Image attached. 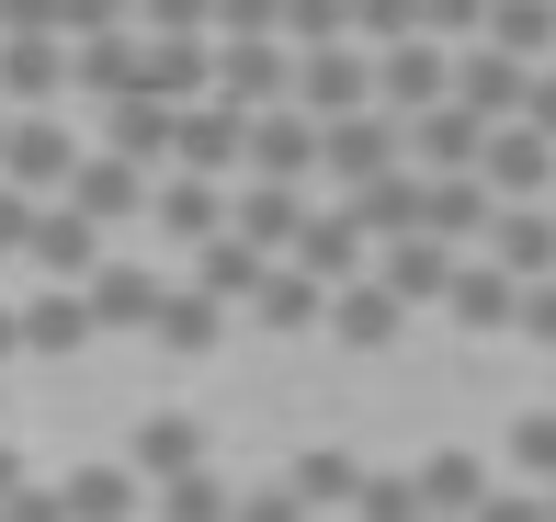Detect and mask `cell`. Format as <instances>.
Wrapping results in <instances>:
<instances>
[{
	"mask_svg": "<svg viewBox=\"0 0 556 522\" xmlns=\"http://www.w3.org/2000/svg\"><path fill=\"white\" fill-rule=\"evenodd\" d=\"M522 466H556V420H522Z\"/></svg>",
	"mask_w": 556,
	"mask_h": 522,
	"instance_id": "8",
	"label": "cell"
},
{
	"mask_svg": "<svg viewBox=\"0 0 556 522\" xmlns=\"http://www.w3.org/2000/svg\"><path fill=\"white\" fill-rule=\"evenodd\" d=\"M387 91H397V103H432V91H443V58H432V46H409V58L387 68Z\"/></svg>",
	"mask_w": 556,
	"mask_h": 522,
	"instance_id": "4",
	"label": "cell"
},
{
	"mask_svg": "<svg viewBox=\"0 0 556 522\" xmlns=\"http://www.w3.org/2000/svg\"><path fill=\"white\" fill-rule=\"evenodd\" d=\"M23 330H35L46 353H68V341H80V307H35V318H23Z\"/></svg>",
	"mask_w": 556,
	"mask_h": 522,
	"instance_id": "6",
	"label": "cell"
},
{
	"mask_svg": "<svg viewBox=\"0 0 556 522\" xmlns=\"http://www.w3.org/2000/svg\"><path fill=\"white\" fill-rule=\"evenodd\" d=\"M364 23H375V35H409V23H420V0H364Z\"/></svg>",
	"mask_w": 556,
	"mask_h": 522,
	"instance_id": "7",
	"label": "cell"
},
{
	"mask_svg": "<svg viewBox=\"0 0 556 522\" xmlns=\"http://www.w3.org/2000/svg\"><path fill=\"white\" fill-rule=\"evenodd\" d=\"M489 35L522 58V46H545V35H556V0H500V12H489Z\"/></svg>",
	"mask_w": 556,
	"mask_h": 522,
	"instance_id": "1",
	"label": "cell"
},
{
	"mask_svg": "<svg viewBox=\"0 0 556 522\" xmlns=\"http://www.w3.org/2000/svg\"><path fill=\"white\" fill-rule=\"evenodd\" d=\"M352 80H364L352 58H318V68H307V103H352Z\"/></svg>",
	"mask_w": 556,
	"mask_h": 522,
	"instance_id": "5",
	"label": "cell"
},
{
	"mask_svg": "<svg viewBox=\"0 0 556 522\" xmlns=\"http://www.w3.org/2000/svg\"><path fill=\"white\" fill-rule=\"evenodd\" d=\"M12 341H23V330H12V318H0V353H12Z\"/></svg>",
	"mask_w": 556,
	"mask_h": 522,
	"instance_id": "10",
	"label": "cell"
},
{
	"mask_svg": "<svg viewBox=\"0 0 556 522\" xmlns=\"http://www.w3.org/2000/svg\"><path fill=\"white\" fill-rule=\"evenodd\" d=\"M137 466H148V478L193 466V420H148V432H137Z\"/></svg>",
	"mask_w": 556,
	"mask_h": 522,
	"instance_id": "2",
	"label": "cell"
},
{
	"mask_svg": "<svg viewBox=\"0 0 556 522\" xmlns=\"http://www.w3.org/2000/svg\"><path fill=\"white\" fill-rule=\"evenodd\" d=\"M466 103H477V114L522 103V68H511V58H477V68H466Z\"/></svg>",
	"mask_w": 556,
	"mask_h": 522,
	"instance_id": "3",
	"label": "cell"
},
{
	"mask_svg": "<svg viewBox=\"0 0 556 522\" xmlns=\"http://www.w3.org/2000/svg\"><path fill=\"white\" fill-rule=\"evenodd\" d=\"M0 488H12V455H0Z\"/></svg>",
	"mask_w": 556,
	"mask_h": 522,
	"instance_id": "11",
	"label": "cell"
},
{
	"mask_svg": "<svg viewBox=\"0 0 556 522\" xmlns=\"http://www.w3.org/2000/svg\"><path fill=\"white\" fill-rule=\"evenodd\" d=\"M12 522H58V500H23V511H12Z\"/></svg>",
	"mask_w": 556,
	"mask_h": 522,
	"instance_id": "9",
	"label": "cell"
}]
</instances>
